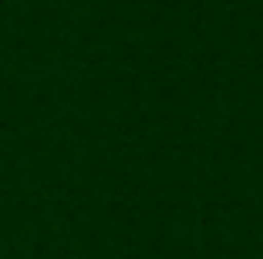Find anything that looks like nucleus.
Wrapping results in <instances>:
<instances>
[]
</instances>
